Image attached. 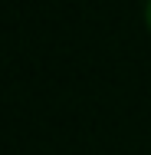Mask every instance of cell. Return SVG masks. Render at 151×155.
<instances>
[{
  "label": "cell",
  "instance_id": "obj_1",
  "mask_svg": "<svg viewBox=\"0 0 151 155\" xmlns=\"http://www.w3.org/2000/svg\"><path fill=\"white\" fill-rule=\"evenodd\" d=\"M145 17H148V27H151V0H148V7H145Z\"/></svg>",
  "mask_w": 151,
  "mask_h": 155
}]
</instances>
